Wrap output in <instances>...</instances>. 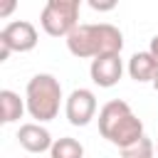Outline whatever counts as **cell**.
Instances as JSON below:
<instances>
[{
  "label": "cell",
  "instance_id": "6da1fadb",
  "mask_svg": "<svg viewBox=\"0 0 158 158\" xmlns=\"http://www.w3.org/2000/svg\"><path fill=\"white\" fill-rule=\"evenodd\" d=\"M99 133L116 146L118 151L133 146L136 141H141L143 133V121L133 114V109L123 101V99H111L99 109Z\"/></svg>",
  "mask_w": 158,
  "mask_h": 158
},
{
  "label": "cell",
  "instance_id": "7a4b0ae2",
  "mask_svg": "<svg viewBox=\"0 0 158 158\" xmlns=\"http://www.w3.org/2000/svg\"><path fill=\"white\" fill-rule=\"evenodd\" d=\"M67 49L79 59H96V57H104V54H121L123 35L111 22L79 25L67 37Z\"/></svg>",
  "mask_w": 158,
  "mask_h": 158
},
{
  "label": "cell",
  "instance_id": "3957f363",
  "mask_svg": "<svg viewBox=\"0 0 158 158\" xmlns=\"http://www.w3.org/2000/svg\"><path fill=\"white\" fill-rule=\"evenodd\" d=\"M62 101H67L62 96V84L54 74H35L27 86H25V104H27V114L37 121V123H47L52 118H57Z\"/></svg>",
  "mask_w": 158,
  "mask_h": 158
},
{
  "label": "cell",
  "instance_id": "277c9868",
  "mask_svg": "<svg viewBox=\"0 0 158 158\" xmlns=\"http://www.w3.org/2000/svg\"><path fill=\"white\" fill-rule=\"evenodd\" d=\"M79 0H49L40 12V25L49 37H69L79 27Z\"/></svg>",
  "mask_w": 158,
  "mask_h": 158
},
{
  "label": "cell",
  "instance_id": "5b68a950",
  "mask_svg": "<svg viewBox=\"0 0 158 158\" xmlns=\"http://www.w3.org/2000/svg\"><path fill=\"white\" fill-rule=\"evenodd\" d=\"M40 42L37 27L27 20H12L0 30V62H5L12 52H32Z\"/></svg>",
  "mask_w": 158,
  "mask_h": 158
},
{
  "label": "cell",
  "instance_id": "8992f818",
  "mask_svg": "<svg viewBox=\"0 0 158 158\" xmlns=\"http://www.w3.org/2000/svg\"><path fill=\"white\" fill-rule=\"evenodd\" d=\"M64 116L72 126H89L96 116V96L91 89H74L64 101Z\"/></svg>",
  "mask_w": 158,
  "mask_h": 158
},
{
  "label": "cell",
  "instance_id": "52a82bcc",
  "mask_svg": "<svg viewBox=\"0 0 158 158\" xmlns=\"http://www.w3.org/2000/svg\"><path fill=\"white\" fill-rule=\"evenodd\" d=\"M89 74H91V81L101 89H111L118 84L121 74H123V62H121V54H104V57H96L91 59V67H89Z\"/></svg>",
  "mask_w": 158,
  "mask_h": 158
},
{
  "label": "cell",
  "instance_id": "ba28073f",
  "mask_svg": "<svg viewBox=\"0 0 158 158\" xmlns=\"http://www.w3.org/2000/svg\"><path fill=\"white\" fill-rule=\"evenodd\" d=\"M17 143L27 151V153H44V151H52L54 146V138L52 133L37 123V121H30V123H22L20 131H17Z\"/></svg>",
  "mask_w": 158,
  "mask_h": 158
},
{
  "label": "cell",
  "instance_id": "9c48e42d",
  "mask_svg": "<svg viewBox=\"0 0 158 158\" xmlns=\"http://www.w3.org/2000/svg\"><path fill=\"white\" fill-rule=\"evenodd\" d=\"M128 77L133 79V81H138V84H143V81H156V77H158V59L146 49V52H136L131 59H128Z\"/></svg>",
  "mask_w": 158,
  "mask_h": 158
},
{
  "label": "cell",
  "instance_id": "30bf717a",
  "mask_svg": "<svg viewBox=\"0 0 158 158\" xmlns=\"http://www.w3.org/2000/svg\"><path fill=\"white\" fill-rule=\"evenodd\" d=\"M27 111L25 99H20V94H15L12 89H2L0 91V121L2 123H15L22 118V114Z\"/></svg>",
  "mask_w": 158,
  "mask_h": 158
},
{
  "label": "cell",
  "instance_id": "8fae6325",
  "mask_svg": "<svg viewBox=\"0 0 158 158\" xmlns=\"http://www.w3.org/2000/svg\"><path fill=\"white\" fill-rule=\"evenodd\" d=\"M49 158H84V146L77 138H72V136L54 138V146L49 151Z\"/></svg>",
  "mask_w": 158,
  "mask_h": 158
},
{
  "label": "cell",
  "instance_id": "7c38bea8",
  "mask_svg": "<svg viewBox=\"0 0 158 158\" xmlns=\"http://www.w3.org/2000/svg\"><path fill=\"white\" fill-rule=\"evenodd\" d=\"M121 156H123V158H153V156H156V146H153V141H151L148 136H143V138L136 141L133 146L123 148Z\"/></svg>",
  "mask_w": 158,
  "mask_h": 158
},
{
  "label": "cell",
  "instance_id": "4fadbf2b",
  "mask_svg": "<svg viewBox=\"0 0 158 158\" xmlns=\"http://www.w3.org/2000/svg\"><path fill=\"white\" fill-rule=\"evenodd\" d=\"M89 7H91V10L104 12V10H114V7H116V2H96V0H91V2H89Z\"/></svg>",
  "mask_w": 158,
  "mask_h": 158
},
{
  "label": "cell",
  "instance_id": "5bb4252c",
  "mask_svg": "<svg viewBox=\"0 0 158 158\" xmlns=\"http://www.w3.org/2000/svg\"><path fill=\"white\" fill-rule=\"evenodd\" d=\"M15 5H17L15 0H7L5 5H0V17H7V15H10L12 10H15Z\"/></svg>",
  "mask_w": 158,
  "mask_h": 158
},
{
  "label": "cell",
  "instance_id": "9a60e30c",
  "mask_svg": "<svg viewBox=\"0 0 158 158\" xmlns=\"http://www.w3.org/2000/svg\"><path fill=\"white\" fill-rule=\"evenodd\" d=\"M148 52H151V54H153V57L158 59V35H156V37L151 40V47H148Z\"/></svg>",
  "mask_w": 158,
  "mask_h": 158
},
{
  "label": "cell",
  "instance_id": "2e32d148",
  "mask_svg": "<svg viewBox=\"0 0 158 158\" xmlns=\"http://www.w3.org/2000/svg\"><path fill=\"white\" fill-rule=\"evenodd\" d=\"M153 86H156V89H158V77H156V81H153Z\"/></svg>",
  "mask_w": 158,
  "mask_h": 158
},
{
  "label": "cell",
  "instance_id": "e0dca14e",
  "mask_svg": "<svg viewBox=\"0 0 158 158\" xmlns=\"http://www.w3.org/2000/svg\"><path fill=\"white\" fill-rule=\"evenodd\" d=\"M156 151H158V146H156Z\"/></svg>",
  "mask_w": 158,
  "mask_h": 158
}]
</instances>
